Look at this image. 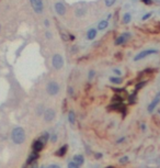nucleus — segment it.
Wrapping results in <instances>:
<instances>
[{
    "label": "nucleus",
    "mask_w": 160,
    "mask_h": 168,
    "mask_svg": "<svg viewBox=\"0 0 160 168\" xmlns=\"http://www.w3.org/2000/svg\"><path fill=\"white\" fill-rule=\"evenodd\" d=\"M11 139L15 144L21 145L25 141V131L23 130V128H21V126H17L12 130Z\"/></svg>",
    "instance_id": "1"
},
{
    "label": "nucleus",
    "mask_w": 160,
    "mask_h": 168,
    "mask_svg": "<svg viewBox=\"0 0 160 168\" xmlns=\"http://www.w3.org/2000/svg\"><path fill=\"white\" fill-rule=\"evenodd\" d=\"M60 91V86L57 81L51 80L46 85V92L48 93L49 96H57Z\"/></svg>",
    "instance_id": "2"
},
{
    "label": "nucleus",
    "mask_w": 160,
    "mask_h": 168,
    "mask_svg": "<svg viewBox=\"0 0 160 168\" xmlns=\"http://www.w3.org/2000/svg\"><path fill=\"white\" fill-rule=\"evenodd\" d=\"M65 65V62H64V57L60 54H54L53 57H52V66L53 68L56 70H60Z\"/></svg>",
    "instance_id": "3"
},
{
    "label": "nucleus",
    "mask_w": 160,
    "mask_h": 168,
    "mask_svg": "<svg viewBox=\"0 0 160 168\" xmlns=\"http://www.w3.org/2000/svg\"><path fill=\"white\" fill-rule=\"evenodd\" d=\"M158 51L157 49H144L142 52H139L137 55L134 57V61L135 62H138V61H142V59H145L147 58L148 56H152V55H155V54H157Z\"/></svg>",
    "instance_id": "4"
},
{
    "label": "nucleus",
    "mask_w": 160,
    "mask_h": 168,
    "mask_svg": "<svg viewBox=\"0 0 160 168\" xmlns=\"http://www.w3.org/2000/svg\"><path fill=\"white\" fill-rule=\"evenodd\" d=\"M30 5H31L33 11L37 15L43 13L44 11V2L43 0H30Z\"/></svg>",
    "instance_id": "5"
},
{
    "label": "nucleus",
    "mask_w": 160,
    "mask_h": 168,
    "mask_svg": "<svg viewBox=\"0 0 160 168\" xmlns=\"http://www.w3.org/2000/svg\"><path fill=\"white\" fill-rule=\"evenodd\" d=\"M43 116H44V121L45 122H52V121H54L55 116H56V112H55L54 109L47 108L46 110H44Z\"/></svg>",
    "instance_id": "6"
},
{
    "label": "nucleus",
    "mask_w": 160,
    "mask_h": 168,
    "mask_svg": "<svg viewBox=\"0 0 160 168\" xmlns=\"http://www.w3.org/2000/svg\"><path fill=\"white\" fill-rule=\"evenodd\" d=\"M54 9H55V12L57 13V15H60V17H63V15H66V12H67V9H66V6L64 5L63 2H56L54 5Z\"/></svg>",
    "instance_id": "7"
},
{
    "label": "nucleus",
    "mask_w": 160,
    "mask_h": 168,
    "mask_svg": "<svg viewBox=\"0 0 160 168\" xmlns=\"http://www.w3.org/2000/svg\"><path fill=\"white\" fill-rule=\"evenodd\" d=\"M131 33L128 32H125L123 33V34H121L120 36H117L116 39H115V45H122V44L126 43L127 41L131 39Z\"/></svg>",
    "instance_id": "8"
},
{
    "label": "nucleus",
    "mask_w": 160,
    "mask_h": 168,
    "mask_svg": "<svg viewBox=\"0 0 160 168\" xmlns=\"http://www.w3.org/2000/svg\"><path fill=\"white\" fill-rule=\"evenodd\" d=\"M160 103V96H157L156 98L152 100L150 103H149V106H148V108H147V110H148V112L149 113H152V112H154V110L157 108V106Z\"/></svg>",
    "instance_id": "9"
},
{
    "label": "nucleus",
    "mask_w": 160,
    "mask_h": 168,
    "mask_svg": "<svg viewBox=\"0 0 160 168\" xmlns=\"http://www.w3.org/2000/svg\"><path fill=\"white\" fill-rule=\"evenodd\" d=\"M44 143L41 142L40 139H36L34 143H33V145H32V150H33V152H35V153H38V152H41L42 150L44 148Z\"/></svg>",
    "instance_id": "10"
},
{
    "label": "nucleus",
    "mask_w": 160,
    "mask_h": 168,
    "mask_svg": "<svg viewBox=\"0 0 160 168\" xmlns=\"http://www.w3.org/2000/svg\"><path fill=\"white\" fill-rule=\"evenodd\" d=\"M98 35V29H95V28H91V29L88 30L87 32V40L88 41H93Z\"/></svg>",
    "instance_id": "11"
},
{
    "label": "nucleus",
    "mask_w": 160,
    "mask_h": 168,
    "mask_svg": "<svg viewBox=\"0 0 160 168\" xmlns=\"http://www.w3.org/2000/svg\"><path fill=\"white\" fill-rule=\"evenodd\" d=\"M109 26V21L108 20H101L99 23H98V31H103V30H106V28Z\"/></svg>",
    "instance_id": "12"
},
{
    "label": "nucleus",
    "mask_w": 160,
    "mask_h": 168,
    "mask_svg": "<svg viewBox=\"0 0 160 168\" xmlns=\"http://www.w3.org/2000/svg\"><path fill=\"white\" fill-rule=\"evenodd\" d=\"M67 150H68V146H67V145H64V146H62V147H60L59 150L56 152V156H58V157L65 156L66 153H67Z\"/></svg>",
    "instance_id": "13"
},
{
    "label": "nucleus",
    "mask_w": 160,
    "mask_h": 168,
    "mask_svg": "<svg viewBox=\"0 0 160 168\" xmlns=\"http://www.w3.org/2000/svg\"><path fill=\"white\" fill-rule=\"evenodd\" d=\"M37 158H38V153H35V152H33V153H32L31 155H30V156L28 157V160H26V163L31 165L32 163L36 162Z\"/></svg>",
    "instance_id": "14"
},
{
    "label": "nucleus",
    "mask_w": 160,
    "mask_h": 168,
    "mask_svg": "<svg viewBox=\"0 0 160 168\" xmlns=\"http://www.w3.org/2000/svg\"><path fill=\"white\" fill-rule=\"evenodd\" d=\"M74 162L76 163L77 165L81 166V165H83V163H85V157H83L82 155H75Z\"/></svg>",
    "instance_id": "15"
},
{
    "label": "nucleus",
    "mask_w": 160,
    "mask_h": 168,
    "mask_svg": "<svg viewBox=\"0 0 160 168\" xmlns=\"http://www.w3.org/2000/svg\"><path fill=\"white\" fill-rule=\"evenodd\" d=\"M110 82H112L113 85H120L123 82V78L122 77H116V76H112V77H110Z\"/></svg>",
    "instance_id": "16"
},
{
    "label": "nucleus",
    "mask_w": 160,
    "mask_h": 168,
    "mask_svg": "<svg viewBox=\"0 0 160 168\" xmlns=\"http://www.w3.org/2000/svg\"><path fill=\"white\" fill-rule=\"evenodd\" d=\"M131 21H132V15L129 12H125L123 15V18H122V22L124 24H128Z\"/></svg>",
    "instance_id": "17"
},
{
    "label": "nucleus",
    "mask_w": 160,
    "mask_h": 168,
    "mask_svg": "<svg viewBox=\"0 0 160 168\" xmlns=\"http://www.w3.org/2000/svg\"><path fill=\"white\" fill-rule=\"evenodd\" d=\"M68 121L70 124H75V122H76V114H75L74 111H69L68 113Z\"/></svg>",
    "instance_id": "18"
},
{
    "label": "nucleus",
    "mask_w": 160,
    "mask_h": 168,
    "mask_svg": "<svg viewBox=\"0 0 160 168\" xmlns=\"http://www.w3.org/2000/svg\"><path fill=\"white\" fill-rule=\"evenodd\" d=\"M48 139H49V134L47 133V132H45V133H43L41 135V137L38 139H40L41 142H43L44 144H46V142L48 141Z\"/></svg>",
    "instance_id": "19"
},
{
    "label": "nucleus",
    "mask_w": 160,
    "mask_h": 168,
    "mask_svg": "<svg viewBox=\"0 0 160 168\" xmlns=\"http://www.w3.org/2000/svg\"><path fill=\"white\" fill-rule=\"evenodd\" d=\"M116 2V0H104V3L108 8H111V7L114 6V3Z\"/></svg>",
    "instance_id": "20"
},
{
    "label": "nucleus",
    "mask_w": 160,
    "mask_h": 168,
    "mask_svg": "<svg viewBox=\"0 0 160 168\" xmlns=\"http://www.w3.org/2000/svg\"><path fill=\"white\" fill-rule=\"evenodd\" d=\"M113 102H115V103H123V98L122 97H120V96H115V97H113Z\"/></svg>",
    "instance_id": "21"
},
{
    "label": "nucleus",
    "mask_w": 160,
    "mask_h": 168,
    "mask_svg": "<svg viewBox=\"0 0 160 168\" xmlns=\"http://www.w3.org/2000/svg\"><path fill=\"white\" fill-rule=\"evenodd\" d=\"M95 72L93 69L92 70H90V72H89V74H88V80L89 81H91L92 79H93V77H95Z\"/></svg>",
    "instance_id": "22"
},
{
    "label": "nucleus",
    "mask_w": 160,
    "mask_h": 168,
    "mask_svg": "<svg viewBox=\"0 0 160 168\" xmlns=\"http://www.w3.org/2000/svg\"><path fill=\"white\" fill-rule=\"evenodd\" d=\"M68 168H79V165H77V164L72 160V162L68 163Z\"/></svg>",
    "instance_id": "23"
},
{
    "label": "nucleus",
    "mask_w": 160,
    "mask_h": 168,
    "mask_svg": "<svg viewBox=\"0 0 160 168\" xmlns=\"http://www.w3.org/2000/svg\"><path fill=\"white\" fill-rule=\"evenodd\" d=\"M152 12H148V13H146V15L143 17V21L148 20L149 18H152Z\"/></svg>",
    "instance_id": "24"
},
{
    "label": "nucleus",
    "mask_w": 160,
    "mask_h": 168,
    "mask_svg": "<svg viewBox=\"0 0 160 168\" xmlns=\"http://www.w3.org/2000/svg\"><path fill=\"white\" fill-rule=\"evenodd\" d=\"M140 1H142L144 5H146V6H150V5H152V0H140Z\"/></svg>",
    "instance_id": "25"
},
{
    "label": "nucleus",
    "mask_w": 160,
    "mask_h": 168,
    "mask_svg": "<svg viewBox=\"0 0 160 168\" xmlns=\"http://www.w3.org/2000/svg\"><path fill=\"white\" fill-rule=\"evenodd\" d=\"M113 72H114L116 76H121V75H122V72H121L120 69H117V68H114V69H113Z\"/></svg>",
    "instance_id": "26"
},
{
    "label": "nucleus",
    "mask_w": 160,
    "mask_h": 168,
    "mask_svg": "<svg viewBox=\"0 0 160 168\" xmlns=\"http://www.w3.org/2000/svg\"><path fill=\"white\" fill-rule=\"evenodd\" d=\"M56 141H57V135H56V134H53L51 137V142L54 143V142H56Z\"/></svg>",
    "instance_id": "27"
},
{
    "label": "nucleus",
    "mask_w": 160,
    "mask_h": 168,
    "mask_svg": "<svg viewBox=\"0 0 160 168\" xmlns=\"http://www.w3.org/2000/svg\"><path fill=\"white\" fill-rule=\"evenodd\" d=\"M127 160H128V157H127V156H124V157H122V158L120 160V163H121V164H123V163H126Z\"/></svg>",
    "instance_id": "28"
},
{
    "label": "nucleus",
    "mask_w": 160,
    "mask_h": 168,
    "mask_svg": "<svg viewBox=\"0 0 160 168\" xmlns=\"http://www.w3.org/2000/svg\"><path fill=\"white\" fill-rule=\"evenodd\" d=\"M48 168H60L58 165H56V164H52V165L48 166Z\"/></svg>",
    "instance_id": "29"
},
{
    "label": "nucleus",
    "mask_w": 160,
    "mask_h": 168,
    "mask_svg": "<svg viewBox=\"0 0 160 168\" xmlns=\"http://www.w3.org/2000/svg\"><path fill=\"white\" fill-rule=\"evenodd\" d=\"M45 35H46V38L48 39V40H51V39H52V33L51 32H46Z\"/></svg>",
    "instance_id": "30"
},
{
    "label": "nucleus",
    "mask_w": 160,
    "mask_h": 168,
    "mask_svg": "<svg viewBox=\"0 0 160 168\" xmlns=\"http://www.w3.org/2000/svg\"><path fill=\"white\" fill-rule=\"evenodd\" d=\"M30 168H37V163L36 162L32 163V165H31V167H30Z\"/></svg>",
    "instance_id": "31"
},
{
    "label": "nucleus",
    "mask_w": 160,
    "mask_h": 168,
    "mask_svg": "<svg viewBox=\"0 0 160 168\" xmlns=\"http://www.w3.org/2000/svg\"><path fill=\"white\" fill-rule=\"evenodd\" d=\"M124 139H125V137H122V139H120L118 141H117V144H118V143H121V142H123Z\"/></svg>",
    "instance_id": "32"
},
{
    "label": "nucleus",
    "mask_w": 160,
    "mask_h": 168,
    "mask_svg": "<svg viewBox=\"0 0 160 168\" xmlns=\"http://www.w3.org/2000/svg\"><path fill=\"white\" fill-rule=\"evenodd\" d=\"M69 93H70V95L74 93V89H72V88H69Z\"/></svg>",
    "instance_id": "33"
},
{
    "label": "nucleus",
    "mask_w": 160,
    "mask_h": 168,
    "mask_svg": "<svg viewBox=\"0 0 160 168\" xmlns=\"http://www.w3.org/2000/svg\"><path fill=\"white\" fill-rule=\"evenodd\" d=\"M44 24H45L46 26H48V24H49V23H48V20H45V22H44Z\"/></svg>",
    "instance_id": "34"
},
{
    "label": "nucleus",
    "mask_w": 160,
    "mask_h": 168,
    "mask_svg": "<svg viewBox=\"0 0 160 168\" xmlns=\"http://www.w3.org/2000/svg\"><path fill=\"white\" fill-rule=\"evenodd\" d=\"M105 168H115V167H113V166H109V167H105Z\"/></svg>",
    "instance_id": "35"
},
{
    "label": "nucleus",
    "mask_w": 160,
    "mask_h": 168,
    "mask_svg": "<svg viewBox=\"0 0 160 168\" xmlns=\"http://www.w3.org/2000/svg\"><path fill=\"white\" fill-rule=\"evenodd\" d=\"M0 32H1V24H0Z\"/></svg>",
    "instance_id": "36"
},
{
    "label": "nucleus",
    "mask_w": 160,
    "mask_h": 168,
    "mask_svg": "<svg viewBox=\"0 0 160 168\" xmlns=\"http://www.w3.org/2000/svg\"><path fill=\"white\" fill-rule=\"evenodd\" d=\"M158 96H160V93H158Z\"/></svg>",
    "instance_id": "37"
},
{
    "label": "nucleus",
    "mask_w": 160,
    "mask_h": 168,
    "mask_svg": "<svg viewBox=\"0 0 160 168\" xmlns=\"http://www.w3.org/2000/svg\"><path fill=\"white\" fill-rule=\"evenodd\" d=\"M41 168H45V167H41Z\"/></svg>",
    "instance_id": "38"
}]
</instances>
